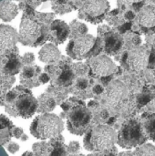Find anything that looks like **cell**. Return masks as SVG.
I'll list each match as a JSON object with an SVG mask.
<instances>
[{
  "label": "cell",
  "instance_id": "obj_39",
  "mask_svg": "<svg viewBox=\"0 0 155 156\" xmlns=\"http://www.w3.org/2000/svg\"><path fill=\"white\" fill-rule=\"evenodd\" d=\"M109 31H111V29H110V27L108 26H101V27H100L98 28V34H99L100 37H102Z\"/></svg>",
  "mask_w": 155,
  "mask_h": 156
},
{
  "label": "cell",
  "instance_id": "obj_3",
  "mask_svg": "<svg viewBox=\"0 0 155 156\" xmlns=\"http://www.w3.org/2000/svg\"><path fill=\"white\" fill-rule=\"evenodd\" d=\"M118 133L110 125L99 124L92 126L85 133L83 145L90 152H104L114 147Z\"/></svg>",
  "mask_w": 155,
  "mask_h": 156
},
{
  "label": "cell",
  "instance_id": "obj_52",
  "mask_svg": "<svg viewBox=\"0 0 155 156\" xmlns=\"http://www.w3.org/2000/svg\"><path fill=\"white\" fill-rule=\"evenodd\" d=\"M20 140H21L22 142H26V141L28 140V136H27L26 134H25V133H24V134L22 135V137L20 138Z\"/></svg>",
  "mask_w": 155,
  "mask_h": 156
},
{
  "label": "cell",
  "instance_id": "obj_21",
  "mask_svg": "<svg viewBox=\"0 0 155 156\" xmlns=\"http://www.w3.org/2000/svg\"><path fill=\"white\" fill-rule=\"evenodd\" d=\"M18 5L11 0L0 1V19L5 22L12 21L18 14Z\"/></svg>",
  "mask_w": 155,
  "mask_h": 156
},
{
  "label": "cell",
  "instance_id": "obj_6",
  "mask_svg": "<svg viewBox=\"0 0 155 156\" xmlns=\"http://www.w3.org/2000/svg\"><path fill=\"white\" fill-rule=\"evenodd\" d=\"M92 121V112L83 103L73 104L71 109L67 112V127L69 132L72 134H85L91 127Z\"/></svg>",
  "mask_w": 155,
  "mask_h": 156
},
{
  "label": "cell",
  "instance_id": "obj_23",
  "mask_svg": "<svg viewBox=\"0 0 155 156\" xmlns=\"http://www.w3.org/2000/svg\"><path fill=\"white\" fill-rule=\"evenodd\" d=\"M37 101H38V108H37V112H38V113L50 112L56 108V106L58 104V102H57L56 99L53 97V95L48 91L39 95L37 98Z\"/></svg>",
  "mask_w": 155,
  "mask_h": 156
},
{
  "label": "cell",
  "instance_id": "obj_33",
  "mask_svg": "<svg viewBox=\"0 0 155 156\" xmlns=\"http://www.w3.org/2000/svg\"><path fill=\"white\" fill-rule=\"evenodd\" d=\"M24 65H32L35 62V55L32 52H26L22 56Z\"/></svg>",
  "mask_w": 155,
  "mask_h": 156
},
{
  "label": "cell",
  "instance_id": "obj_10",
  "mask_svg": "<svg viewBox=\"0 0 155 156\" xmlns=\"http://www.w3.org/2000/svg\"><path fill=\"white\" fill-rule=\"evenodd\" d=\"M95 43L96 38L93 36L89 34L80 35L70 38L66 51L71 58L79 60L90 56Z\"/></svg>",
  "mask_w": 155,
  "mask_h": 156
},
{
  "label": "cell",
  "instance_id": "obj_12",
  "mask_svg": "<svg viewBox=\"0 0 155 156\" xmlns=\"http://www.w3.org/2000/svg\"><path fill=\"white\" fill-rule=\"evenodd\" d=\"M109 7L110 5L107 0H85L79 17L85 18L93 24H98L104 19Z\"/></svg>",
  "mask_w": 155,
  "mask_h": 156
},
{
  "label": "cell",
  "instance_id": "obj_22",
  "mask_svg": "<svg viewBox=\"0 0 155 156\" xmlns=\"http://www.w3.org/2000/svg\"><path fill=\"white\" fill-rule=\"evenodd\" d=\"M137 21L143 27H153L155 26V7L153 5L143 6L137 16Z\"/></svg>",
  "mask_w": 155,
  "mask_h": 156
},
{
  "label": "cell",
  "instance_id": "obj_48",
  "mask_svg": "<svg viewBox=\"0 0 155 156\" xmlns=\"http://www.w3.org/2000/svg\"><path fill=\"white\" fill-rule=\"evenodd\" d=\"M111 76L101 77V81H102V83L104 82V84H106V85H109L110 82H111Z\"/></svg>",
  "mask_w": 155,
  "mask_h": 156
},
{
  "label": "cell",
  "instance_id": "obj_25",
  "mask_svg": "<svg viewBox=\"0 0 155 156\" xmlns=\"http://www.w3.org/2000/svg\"><path fill=\"white\" fill-rule=\"evenodd\" d=\"M89 88V80L83 77H79L75 81V86L73 88L75 94H77L78 97H82L83 99L90 98L91 94L88 91Z\"/></svg>",
  "mask_w": 155,
  "mask_h": 156
},
{
  "label": "cell",
  "instance_id": "obj_44",
  "mask_svg": "<svg viewBox=\"0 0 155 156\" xmlns=\"http://www.w3.org/2000/svg\"><path fill=\"white\" fill-rule=\"evenodd\" d=\"M132 6H133L135 11L139 12L143 7V1H142V2H135V3L132 4Z\"/></svg>",
  "mask_w": 155,
  "mask_h": 156
},
{
  "label": "cell",
  "instance_id": "obj_51",
  "mask_svg": "<svg viewBox=\"0 0 155 156\" xmlns=\"http://www.w3.org/2000/svg\"><path fill=\"white\" fill-rule=\"evenodd\" d=\"M22 156H35V154H34L33 151H32V152H30V151H26V152H25V153L22 154Z\"/></svg>",
  "mask_w": 155,
  "mask_h": 156
},
{
  "label": "cell",
  "instance_id": "obj_13",
  "mask_svg": "<svg viewBox=\"0 0 155 156\" xmlns=\"http://www.w3.org/2000/svg\"><path fill=\"white\" fill-rule=\"evenodd\" d=\"M150 57V50L147 47H137L125 52L122 60L131 70L141 71L148 66Z\"/></svg>",
  "mask_w": 155,
  "mask_h": 156
},
{
  "label": "cell",
  "instance_id": "obj_30",
  "mask_svg": "<svg viewBox=\"0 0 155 156\" xmlns=\"http://www.w3.org/2000/svg\"><path fill=\"white\" fill-rule=\"evenodd\" d=\"M72 69H73L76 77H82L88 72V67L81 62L73 63L72 64Z\"/></svg>",
  "mask_w": 155,
  "mask_h": 156
},
{
  "label": "cell",
  "instance_id": "obj_2",
  "mask_svg": "<svg viewBox=\"0 0 155 156\" xmlns=\"http://www.w3.org/2000/svg\"><path fill=\"white\" fill-rule=\"evenodd\" d=\"M4 107L5 112L12 117L30 119L37 112L38 101L28 88L20 84L6 93Z\"/></svg>",
  "mask_w": 155,
  "mask_h": 156
},
{
  "label": "cell",
  "instance_id": "obj_20",
  "mask_svg": "<svg viewBox=\"0 0 155 156\" xmlns=\"http://www.w3.org/2000/svg\"><path fill=\"white\" fill-rule=\"evenodd\" d=\"M12 121L5 114H0V146L6 145L12 138V130L14 128Z\"/></svg>",
  "mask_w": 155,
  "mask_h": 156
},
{
  "label": "cell",
  "instance_id": "obj_24",
  "mask_svg": "<svg viewBox=\"0 0 155 156\" xmlns=\"http://www.w3.org/2000/svg\"><path fill=\"white\" fill-rule=\"evenodd\" d=\"M141 122L148 139L155 143V112L144 113L142 116Z\"/></svg>",
  "mask_w": 155,
  "mask_h": 156
},
{
  "label": "cell",
  "instance_id": "obj_34",
  "mask_svg": "<svg viewBox=\"0 0 155 156\" xmlns=\"http://www.w3.org/2000/svg\"><path fill=\"white\" fill-rule=\"evenodd\" d=\"M151 101H152L151 96H150V95H147V94H142V95H140V96L137 98V103H138L140 106L147 105Z\"/></svg>",
  "mask_w": 155,
  "mask_h": 156
},
{
  "label": "cell",
  "instance_id": "obj_37",
  "mask_svg": "<svg viewBox=\"0 0 155 156\" xmlns=\"http://www.w3.org/2000/svg\"><path fill=\"white\" fill-rule=\"evenodd\" d=\"M134 0H117V4L118 5L122 8V9H126L128 6L132 5L133 4Z\"/></svg>",
  "mask_w": 155,
  "mask_h": 156
},
{
  "label": "cell",
  "instance_id": "obj_35",
  "mask_svg": "<svg viewBox=\"0 0 155 156\" xmlns=\"http://www.w3.org/2000/svg\"><path fill=\"white\" fill-rule=\"evenodd\" d=\"M6 149H7V151H8L10 154H16V153H17V152L19 151L20 146H19L18 144H16V143H15V142H9V143L6 144Z\"/></svg>",
  "mask_w": 155,
  "mask_h": 156
},
{
  "label": "cell",
  "instance_id": "obj_50",
  "mask_svg": "<svg viewBox=\"0 0 155 156\" xmlns=\"http://www.w3.org/2000/svg\"><path fill=\"white\" fill-rule=\"evenodd\" d=\"M118 156H134V154L132 152H123V153H121Z\"/></svg>",
  "mask_w": 155,
  "mask_h": 156
},
{
  "label": "cell",
  "instance_id": "obj_11",
  "mask_svg": "<svg viewBox=\"0 0 155 156\" xmlns=\"http://www.w3.org/2000/svg\"><path fill=\"white\" fill-rule=\"evenodd\" d=\"M32 151L35 156H69L68 146L61 134L48 142L42 141L34 144Z\"/></svg>",
  "mask_w": 155,
  "mask_h": 156
},
{
  "label": "cell",
  "instance_id": "obj_19",
  "mask_svg": "<svg viewBox=\"0 0 155 156\" xmlns=\"http://www.w3.org/2000/svg\"><path fill=\"white\" fill-rule=\"evenodd\" d=\"M62 56L60 50L58 48L57 45L53 43L44 44L38 52V58L43 63L47 65L56 64L61 59Z\"/></svg>",
  "mask_w": 155,
  "mask_h": 156
},
{
  "label": "cell",
  "instance_id": "obj_41",
  "mask_svg": "<svg viewBox=\"0 0 155 156\" xmlns=\"http://www.w3.org/2000/svg\"><path fill=\"white\" fill-rule=\"evenodd\" d=\"M131 27H132V23H130V22L122 24V25L119 27L120 33H121V34H123V33L127 32V31L131 28Z\"/></svg>",
  "mask_w": 155,
  "mask_h": 156
},
{
  "label": "cell",
  "instance_id": "obj_36",
  "mask_svg": "<svg viewBox=\"0 0 155 156\" xmlns=\"http://www.w3.org/2000/svg\"><path fill=\"white\" fill-rule=\"evenodd\" d=\"M23 134H24V131H23V129L21 127L14 126V128L12 130V135H13V137H15L16 139H20Z\"/></svg>",
  "mask_w": 155,
  "mask_h": 156
},
{
  "label": "cell",
  "instance_id": "obj_29",
  "mask_svg": "<svg viewBox=\"0 0 155 156\" xmlns=\"http://www.w3.org/2000/svg\"><path fill=\"white\" fill-rule=\"evenodd\" d=\"M16 81L15 76L13 77H4L0 76V90L4 93H7L14 85Z\"/></svg>",
  "mask_w": 155,
  "mask_h": 156
},
{
  "label": "cell",
  "instance_id": "obj_56",
  "mask_svg": "<svg viewBox=\"0 0 155 156\" xmlns=\"http://www.w3.org/2000/svg\"><path fill=\"white\" fill-rule=\"evenodd\" d=\"M153 1H154V2H155V0H153Z\"/></svg>",
  "mask_w": 155,
  "mask_h": 156
},
{
  "label": "cell",
  "instance_id": "obj_18",
  "mask_svg": "<svg viewBox=\"0 0 155 156\" xmlns=\"http://www.w3.org/2000/svg\"><path fill=\"white\" fill-rule=\"evenodd\" d=\"M19 41V33L11 26L0 25V50H6L16 47Z\"/></svg>",
  "mask_w": 155,
  "mask_h": 156
},
{
  "label": "cell",
  "instance_id": "obj_26",
  "mask_svg": "<svg viewBox=\"0 0 155 156\" xmlns=\"http://www.w3.org/2000/svg\"><path fill=\"white\" fill-rule=\"evenodd\" d=\"M133 154L134 156H155V146L151 144H143L134 150Z\"/></svg>",
  "mask_w": 155,
  "mask_h": 156
},
{
  "label": "cell",
  "instance_id": "obj_46",
  "mask_svg": "<svg viewBox=\"0 0 155 156\" xmlns=\"http://www.w3.org/2000/svg\"><path fill=\"white\" fill-rule=\"evenodd\" d=\"M116 122H117V118H116V117H114V116L110 117V118H109V120L107 121V124H108V125H110V126H112V125L116 124Z\"/></svg>",
  "mask_w": 155,
  "mask_h": 156
},
{
  "label": "cell",
  "instance_id": "obj_8",
  "mask_svg": "<svg viewBox=\"0 0 155 156\" xmlns=\"http://www.w3.org/2000/svg\"><path fill=\"white\" fill-rule=\"evenodd\" d=\"M127 89L125 85L120 80H115L108 85L102 102L110 112H111L112 113L119 114L123 110L125 111L128 109L125 105Z\"/></svg>",
  "mask_w": 155,
  "mask_h": 156
},
{
  "label": "cell",
  "instance_id": "obj_47",
  "mask_svg": "<svg viewBox=\"0 0 155 156\" xmlns=\"http://www.w3.org/2000/svg\"><path fill=\"white\" fill-rule=\"evenodd\" d=\"M147 106H148V109H149L151 112H155V99L154 100H153V101H151L147 104Z\"/></svg>",
  "mask_w": 155,
  "mask_h": 156
},
{
  "label": "cell",
  "instance_id": "obj_49",
  "mask_svg": "<svg viewBox=\"0 0 155 156\" xmlns=\"http://www.w3.org/2000/svg\"><path fill=\"white\" fill-rule=\"evenodd\" d=\"M97 106H98V102L95 101H90L88 103V108L95 109V108H97Z\"/></svg>",
  "mask_w": 155,
  "mask_h": 156
},
{
  "label": "cell",
  "instance_id": "obj_32",
  "mask_svg": "<svg viewBox=\"0 0 155 156\" xmlns=\"http://www.w3.org/2000/svg\"><path fill=\"white\" fill-rule=\"evenodd\" d=\"M80 151V144L79 142H76V141H73V142H70L68 145V152H69V154H79Z\"/></svg>",
  "mask_w": 155,
  "mask_h": 156
},
{
  "label": "cell",
  "instance_id": "obj_27",
  "mask_svg": "<svg viewBox=\"0 0 155 156\" xmlns=\"http://www.w3.org/2000/svg\"><path fill=\"white\" fill-rule=\"evenodd\" d=\"M69 27H70L69 38H72V37H78V36H80V35L87 34V31H88L87 27L84 24L79 23L78 21H72L71 24L69 25Z\"/></svg>",
  "mask_w": 155,
  "mask_h": 156
},
{
  "label": "cell",
  "instance_id": "obj_42",
  "mask_svg": "<svg viewBox=\"0 0 155 156\" xmlns=\"http://www.w3.org/2000/svg\"><path fill=\"white\" fill-rule=\"evenodd\" d=\"M92 92L96 95H100L104 92V88L101 85H95L92 89Z\"/></svg>",
  "mask_w": 155,
  "mask_h": 156
},
{
  "label": "cell",
  "instance_id": "obj_17",
  "mask_svg": "<svg viewBox=\"0 0 155 156\" xmlns=\"http://www.w3.org/2000/svg\"><path fill=\"white\" fill-rule=\"evenodd\" d=\"M70 35V27L61 20H54L49 27L48 40L55 44H62Z\"/></svg>",
  "mask_w": 155,
  "mask_h": 156
},
{
  "label": "cell",
  "instance_id": "obj_57",
  "mask_svg": "<svg viewBox=\"0 0 155 156\" xmlns=\"http://www.w3.org/2000/svg\"><path fill=\"white\" fill-rule=\"evenodd\" d=\"M154 72H155V70H154Z\"/></svg>",
  "mask_w": 155,
  "mask_h": 156
},
{
  "label": "cell",
  "instance_id": "obj_4",
  "mask_svg": "<svg viewBox=\"0 0 155 156\" xmlns=\"http://www.w3.org/2000/svg\"><path fill=\"white\" fill-rule=\"evenodd\" d=\"M29 131L38 140H49L61 134L64 131V122L59 116L54 113H41L32 121Z\"/></svg>",
  "mask_w": 155,
  "mask_h": 156
},
{
  "label": "cell",
  "instance_id": "obj_28",
  "mask_svg": "<svg viewBox=\"0 0 155 156\" xmlns=\"http://www.w3.org/2000/svg\"><path fill=\"white\" fill-rule=\"evenodd\" d=\"M141 42H142V40H141L140 36H138L134 33L127 34L124 37V47L126 46V48H129L130 50L139 47L141 45Z\"/></svg>",
  "mask_w": 155,
  "mask_h": 156
},
{
  "label": "cell",
  "instance_id": "obj_55",
  "mask_svg": "<svg viewBox=\"0 0 155 156\" xmlns=\"http://www.w3.org/2000/svg\"><path fill=\"white\" fill-rule=\"evenodd\" d=\"M16 1H21V0H16Z\"/></svg>",
  "mask_w": 155,
  "mask_h": 156
},
{
  "label": "cell",
  "instance_id": "obj_15",
  "mask_svg": "<svg viewBox=\"0 0 155 156\" xmlns=\"http://www.w3.org/2000/svg\"><path fill=\"white\" fill-rule=\"evenodd\" d=\"M41 74H42L41 68L39 66L36 64L24 65L19 74L20 84L28 89L38 87L41 84L40 82Z\"/></svg>",
  "mask_w": 155,
  "mask_h": 156
},
{
  "label": "cell",
  "instance_id": "obj_7",
  "mask_svg": "<svg viewBox=\"0 0 155 156\" xmlns=\"http://www.w3.org/2000/svg\"><path fill=\"white\" fill-rule=\"evenodd\" d=\"M45 72L50 77L51 86L54 87L68 88L74 82L76 77L70 59H67L63 56L58 63L47 65Z\"/></svg>",
  "mask_w": 155,
  "mask_h": 156
},
{
  "label": "cell",
  "instance_id": "obj_43",
  "mask_svg": "<svg viewBox=\"0 0 155 156\" xmlns=\"http://www.w3.org/2000/svg\"><path fill=\"white\" fill-rule=\"evenodd\" d=\"M48 81H50V77L46 72L45 73H42L40 75V82H41V84H46Z\"/></svg>",
  "mask_w": 155,
  "mask_h": 156
},
{
  "label": "cell",
  "instance_id": "obj_16",
  "mask_svg": "<svg viewBox=\"0 0 155 156\" xmlns=\"http://www.w3.org/2000/svg\"><path fill=\"white\" fill-rule=\"evenodd\" d=\"M103 50L108 56L120 54L124 47V37L120 34L109 31L103 37Z\"/></svg>",
  "mask_w": 155,
  "mask_h": 156
},
{
  "label": "cell",
  "instance_id": "obj_31",
  "mask_svg": "<svg viewBox=\"0 0 155 156\" xmlns=\"http://www.w3.org/2000/svg\"><path fill=\"white\" fill-rule=\"evenodd\" d=\"M107 20L111 25H113V26H120V25L124 24L123 17H121L119 16V14L118 15H109V16L107 17Z\"/></svg>",
  "mask_w": 155,
  "mask_h": 156
},
{
  "label": "cell",
  "instance_id": "obj_53",
  "mask_svg": "<svg viewBox=\"0 0 155 156\" xmlns=\"http://www.w3.org/2000/svg\"><path fill=\"white\" fill-rule=\"evenodd\" d=\"M69 156H85L84 154H69Z\"/></svg>",
  "mask_w": 155,
  "mask_h": 156
},
{
  "label": "cell",
  "instance_id": "obj_14",
  "mask_svg": "<svg viewBox=\"0 0 155 156\" xmlns=\"http://www.w3.org/2000/svg\"><path fill=\"white\" fill-rule=\"evenodd\" d=\"M90 71L96 77H106L117 73L118 67L108 55H98L90 61Z\"/></svg>",
  "mask_w": 155,
  "mask_h": 156
},
{
  "label": "cell",
  "instance_id": "obj_5",
  "mask_svg": "<svg viewBox=\"0 0 155 156\" xmlns=\"http://www.w3.org/2000/svg\"><path fill=\"white\" fill-rule=\"evenodd\" d=\"M147 140L148 137L141 120L128 119L122 124L119 130L117 144L122 148L132 149L145 144Z\"/></svg>",
  "mask_w": 155,
  "mask_h": 156
},
{
  "label": "cell",
  "instance_id": "obj_45",
  "mask_svg": "<svg viewBox=\"0 0 155 156\" xmlns=\"http://www.w3.org/2000/svg\"><path fill=\"white\" fill-rule=\"evenodd\" d=\"M134 17H135V14L132 11H127L124 15V18H126L127 20H130V21L134 19Z\"/></svg>",
  "mask_w": 155,
  "mask_h": 156
},
{
  "label": "cell",
  "instance_id": "obj_1",
  "mask_svg": "<svg viewBox=\"0 0 155 156\" xmlns=\"http://www.w3.org/2000/svg\"><path fill=\"white\" fill-rule=\"evenodd\" d=\"M19 9L24 13L19 27V42L27 47H38L48 40L49 27L54 21V14L40 13L20 2Z\"/></svg>",
  "mask_w": 155,
  "mask_h": 156
},
{
  "label": "cell",
  "instance_id": "obj_38",
  "mask_svg": "<svg viewBox=\"0 0 155 156\" xmlns=\"http://www.w3.org/2000/svg\"><path fill=\"white\" fill-rule=\"evenodd\" d=\"M45 1H47V0H21L20 2H24L25 4L30 5L31 7L36 8L37 6H38L41 3H43Z\"/></svg>",
  "mask_w": 155,
  "mask_h": 156
},
{
  "label": "cell",
  "instance_id": "obj_40",
  "mask_svg": "<svg viewBox=\"0 0 155 156\" xmlns=\"http://www.w3.org/2000/svg\"><path fill=\"white\" fill-rule=\"evenodd\" d=\"M148 66H149L150 68H154L155 67V47L153 49V51L150 53Z\"/></svg>",
  "mask_w": 155,
  "mask_h": 156
},
{
  "label": "cell",
  "instance_id": "obj_54",
  "mask_svg": "<svg viewBox=\"0 0 155 156\" xmlns=\"http://www.w3.org/2000/svg\"><path fill=\"white\" fill-rule=\"evenodd\" d=\"M135 2H142V1H143V0H134Z\"/></svg>",
  "mask_w": 155,
  "mask_h": 156
},
{
  "label": "cell",
  "instance_id": "obj_9",
  "mask_svg": "<svg viewBox=\"0 0 155 156\" xmlns=\"http://www.w3.org/2000/svg\"><path fill=\"white\" fill-rule=\"evenodd\" d=\"M23 66L22 57L16 46L10 49L0 50V76L13 77L20 73Z\"/></svg>",
  "mask_w": 155,
  "mask_h": 156
}]
</instances>
